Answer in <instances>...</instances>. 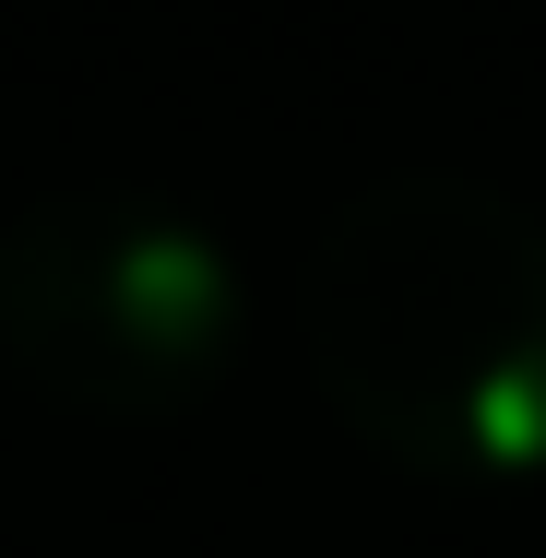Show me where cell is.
Returning <instances> with one entry per match:
<instances>
[{"label":"cell","instance_id":"obj_1","mask_svg":"<svg viewBox=\"0 0 546 558\" xmlns=\"http://www.w3.org/2000/svg\"><path fill=\"white\" fill-rule=\"evenodd\" d=\"M298 344L332 416L416 475L546 463V215L463 167L356 179L298 262Z\"/></svg>","mask_w":546,"mask_h":558},{"label":"cell","instance_id":"obj_2","mask_svg":"<svg viewBox=\"0 0 546 558\" xmlns=\"http://www.w3.org/2000/svg\"><path fill=\"white\" fill-rule=\"evenodd\" d=\"M250 333L238 250L143 179H60L0 215V368L84 416H179Z\"/></svg>","mask_w":546,"mask_h":558}]
</instances>
